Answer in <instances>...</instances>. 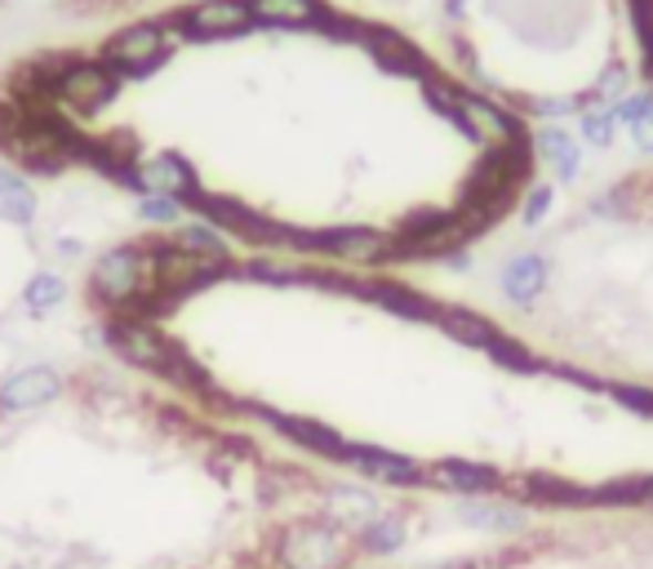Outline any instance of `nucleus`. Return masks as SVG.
Instances as JSON below:
<instances>
[{
    "label": "nucleus",
    "instance_id": "nucleus-1",
    "mask_svg": "<svg viewBox=\"0 0 653 569\" xmlns=\"http://www.w3.org/2000/svg\"><path fill=\"white\" fill-rule=\"evenodd\" d=\"M284 569H339L348 560V534L334 520H307L280 538Z\"/></svg>",
    "mask_w": 653,
    "mask_h": 569
},
{
    "label": "nucleus",
    "instance_id": "nucleus-2",
    "mask_svg": "<svg viewBox=\"0 0 653 569\" xmlns=\"http://www.w3.org/2000/svg\"><path fill=\"white\" fill-rule=\"evenodd\" d=\"M227 262H214V258H200V254H191V249H183L178 240L174 245H160L156 254H152V271H156V284L174 299V294H187V290H196V284H205V280H214V271H222Z\"/></svg>",
    "mask_w": 653,
    "mask_h": 569
},
{
    "label": "nucleus",
    "instance_id": "nucleus-3",
    "mask_svg": "<svg viewBox=\"0 0 653 569\" xmlns=\"http://www.w3.org/2000/svg\"><path fill=\"white\" fill-rule=\"evenodd\" d=\"M50 94L72 112H94L116 94V76L99 63H68L59 72V81L50 85Z\"/></svg>",
    "mask_w": 653,
    "mask_h": 569
},
{
    "label": "nucleus",
    "instance_id": "nucleus-4",
    "mask_svg": "<svg viewBox=\"0 0 653 569\" xmlns=\"http://www.w3.org/2000/svg\"><path fill=\"white\" fill-rule=\"evenodd\" d=\"M112 348L125 356V361H134L138 370H152V374H174V365H178V352L183 348H174V343H165L152 325H138V321H121V325H112Z\"/></svg>",
    "mask_w": 653,
    "mask_h": 569
},
{
    "label": "nucleus",
    "instance_id": "nucleus-5",
    "mask_svg": "<svg viewBox=\"0 0 653 569\" xmlns=\"http://www.w3.org/2000/svg\"><path fill=\"white\" fill-rule=\"evenodd\" d=\"M343 458H348L365 480H379V485H418V480H427V467H418L414 458L392 454V449H361V445H348Z\"/></svg>",
    "mask_w": 653,
    "mask_h": 569
},
{
    "label": "nucleus",
    "instance_id": "nucleus-6",
    "mask_svg": "<svg viewBox=\"0 0 653 569\" xmlns=\"http://www.w3.org/2000/svg\"><path fill=\"white\" fill-rule=\"evenodd\" d=\"M169 45H174V37H165V28H156V23H138V28H125L121 37H112L107 59L121 63V68H129V72H147Z\"/></svg>",
    "mask_w": 653,
    "mask_h": 569
},
{
    "label": "nucleus",
    "instance_id": "nucleus-7",
    "mask_svg": "<svg viewBox=\"0 0 653 569\" xmlns=\"http://www.w3.org/2000/svg\"><path fill=\"white\" fill-rule=\"evenodd\" d=\"M59 392H63V379H59V370L32 365V370H19L14 379H6V387H0V410L23 414V410H37V405L54 401Z\"/></svg>",
    "mask_w": 653,
    "mask_h": 569
},
{
    "label": "nucleus",
    "instance_id": "nucleus-8",
    "mask_svg": "<svg viewBox=\"0 0 653 569\" xmlns=\"http://www.w3.org/2000/svg\"><path fill=\"white\" fill-rule=\"evenodd\" d=\"M427 480H432L436 489L471 494V498L494 494V489L502 485V476H498L494 467H485V463H467V458H440V463H432V467H427Z\"/></svg>",
    "mask_w": 653,
    "mask_h": 569
},
{
    "label": "nucleus",
    "instance_id": "nucleus-9",
    "mask_svg": "<svg viewBox=\"0 0 653 569\" xmlns=\"http://www.w3.org/2000/svg\"><path fill=\"white\" fill-rule=\"evenodd\" d=\"M187 28L196 37H236L249 28V6L245 0H205L187 14Z\"/></svg>",
    "mask_w": 653,
    "mask_h": 569
},
{
    "label": "nucleus",
    "instance_id": "nucleus-10",
    "mask_svg": "<svg viewBox=\"0 0 653 569\" xmlns=\"http://www.w3.org/2000/svg\"><path fill=\"white\" fill-rule=\"evenodd\" d=\"M258 414L271 423V427H280L289 441H298V445H307V449H315V454H334V458H343V436L334 432V427H324V423H315V418H284V414H276V410H267V405H258Z\"/></svg>",
    "mask_w": 653,
    "mask_h": 569
},
{
    "label": "nucleus",
    "instance_id": "nucleus-11",
    "mask_svg": "<svg viewBox=\"0 0 653 569\" xmlns=\"http://www.w3.org/2000/svg\"><path fill=\"white\" fill-rule=\"evenodd\" d=\"M134 183L147 187L152 196H191V192H196V174H191L183 161H174V156H152V161H143L138 174H134Z\"/></svg>",
    "mask_w": 653,
    "mask_h": 569
},
{
    "label": "nucleus",
    "instance_id": "nucleus-12",
    "mask_svg": "<svg viewBox=\"0 0 653 569\" xmlns=\"http://www.w3.org/2000/svg\"><path fill=\"white\" fill-rule=\"evenodd\" d=\"M320 249H334L352 262H379V258L396 254V240H383L379 231H365V227H343V231H324Z\"/></svg>",
    "mask_w": 653,
    "mask_h": 569
},
{
    "label": "nucleus",
    "instance_id": "nucleus-13",
    "mask_svg": "<svg viewBox=\"0 0 653 569\" xmlns=\"http://www.w3.org/2000/svg\"><path fill=\"white\" fill-rule=\"evenodd\" d=\"M476 138H485V143H511L516 134H511V121H507V112H498L489 99H476V94H463V103H458V112H454Z\"/></svg>",
    "mask_w": 653,
    "mask_h": 569
},
{
    "label": "nucleus",
    "instance_id": "nucleus-14",
    "mask_svg": "<svg viewBox=\"0 0 653 569\" xmlns=\"http://www.w3.org/2000/svg\"><path fill=\"white\" fill-rule=\"evenodd\" d=\"M449 339H458V343H467V348H498L502 339H498V330L480 317V312H467V308H436V317H432Z\"/></svg>",
    "mask_w": 653,
    "mask_h": 569
},
{
    "label": "nucleus",
    "instance_id": "nucleus-15",
    "mask_svg": "<svg viewBox=\"0 0 653 569\" xmlns=\"http://www.w3.org/2000/svg\"><path fill=\"white\" fill-rule=\"evenodd\" d=\"M542 280H547V262L538 254H516L507 267H502V290L507 299L516 303H533V294L542 290Z\"/></svg>",
    "mask_w": 653,
    "mask_h": 569
},
{
    "label": "nucleus",
    "instance_id": "nucleus-16",
    "mask_svg": "<svg viewBox=\"0 0 653 569\" xmlns=\"http://www.w3.org/2000/svg\"><path fill=\"white\" fill-rule=\"evenodd\" d=\"M245 6H249V19H258V23H284V28L315 23L324 14L320 0H245Z\"/></svg>",
    "mask_w": 653,
    "mask_h": 569
},
{
    "label": "nucleus",
    "instance_id": "nucleus-17",
    "mask_svg": "<svg viewBox=\"0 0 653 569\" xmlns=\"http://www.w3.org/2000/svg\"><path fill=\"white\" fill-rule=\"evenodd\" d=\"M0 214L14 218V223H32L37 218V192L10 165H0Z\"/></svg>",
    "mask_w": 653,
    "mask_h": 569
},
{
    "label": "nucleus",
    "instance_id": "nucleus-18",
    "mask_svg": "<svg viewBox=\"0 0 653 569\" xmlns=\"http://www.w3.org/2000/svg\"><path fill=\"white\" fill-rule=\"evenodd\" d=\"M538 147H542V156L556 165V174H560V178H573V174H578L582 152H578V143H573L564 130H556V125H551V130H542V134H538Z\"/></svg>",
    "mask_w": 653,
    "mask_h": 569
},
{
    "label": "nucleus",
    "instance_id": "nucleus-19",
    "mask_svg": "<svg viewBox=\"0 0 653 569\" xmlns=\"http://www.w3.org/2000/svg\"><path fill=\"white\" fill-rule=\"evenodd\" d=\"M365 45L374 50V59L383 68H405V72H423L418 68V54L410 50V41H401L396 32H365Z\"/></svg>",
    "mask_w": 653,
    "mask_h": 569
},
{
    "label": "nucleus",
    "instance_id": "nucleus-20",
    "mask_svg": "<svg viewBox=\"0 0 653 569\" xmlns=\"http://www.w3.org/2000/svg\"><path fill=\"white\" fill-rule=\"evenodd\" d=\"M330 511H334V525H343V520L365 525V520L379 516V503H374L365 489H334V494H330Z\"/></svg>",
    "mask_w": 653,
    "mask_h": 569
},
{
    "label": "nucleus",
    "instance_id": "nucleus-21",
    "mask_svg": "<svg viewBox=\"0 0 653 569\" xmlns=\"http://www.w3.org/2000/svg\"><path fill=\"white\" fill-rule=\"evenodd\" d=\"M401 542H405V525H401L396 516H374V520H365V529H361V547L374 551V556H387V551H396Z\"/></svg>",
    "mask_w": 653,
    "mask_h": 569
},
{
    "label": "nucleus",
    "instance_id": "nucleus-22",
    "mask_svg": "<svg viewBox=\"0 0 653 569\" xmlns=\"http://www.w3.org/2000/svg\"><path fill=\"white\" fill-rule=\"evenodd\" d=\"M178 245H183V249H191V254H200V258L227 262V240H222L214 227H205V223H191V227H183Z\"/></svg>",
    "mask_w": 653,
    "mask_h": 569
},
{
    "label": "nucleus",
    "instance_id": "nucleus-23",
    "mask_svg": "<svg viewBox=\"0 0 653 569\" xmlns=\"http://www.w3.org/2000/svg\"><path fill=\"white\" fill-rule=\"evenodd\" d=\"M463 520L471 525H485V529H520V511L516 507H498V503H467L463 507Z\"/></svg>",
    "mask_w": 653,
    "mask_h": 569
},
{
    "label": "nucleus",
    "instance_id": "nucleus-24",
    "mask_svg": "<svg viewBox=\"0 0 653 569\" xmlns=\"http://www.w3.org/2000/svg\"><path fill=\"white\" fill-rule=\"evenodd\" d=\"M63 299H68V284H63V276H54V271H41V276H32V284H28V308H32V312L59 308Z\"/></svg>",
    "mask_w": 653,
    "mask_h": 569
},
{
    "label": "nucleus",
    "instance_id": "nucleus-25",
    "mask_svg": "<svg viewBox=\"0 0 653 569\" xmlns=\"http://www.w3.org/2000/svg\"><path fill=\"white\" fill-rule=\"evenodd\" d=\"M613 130H618L613 107H604V112H587V116H582V138L595 143V147H604V143L613 138Z\"/></svg>",
    "mask_w": 653,
    "mask_h": 569
},
{
    "label": "nucleus",
    "instance_id": "nucleus-26",
    "mask_svg": "<svg viewBox=\"0 0 653 569\" xmlns=\"http://www.w3.org/2000/svg\"><path fill=\"white\" fill-rule=\"evenodd\" d=\"M644 116H653V99L649 94H631V99H622L618 107H613V121L622 125H635V121H644Z\"/></svg>",
    "mask_w": 653,
    "mask_h": 569
},
{
    "label": "nucleus",
    "instance_id": "nucleus-27",
    "mask_svg": "<svg viewBox=\"0 0 653 569\" xmlns=\"http://www.w3.org/2000/svg\"><path fill=\"white\" fill-rule=\"evenodd\" d=\"M143 218H152V223H178L174 196H147V200H143Z\"/></svg>",
    "mask_w": 653,
    "mask_h": 569
},
{
    "label": "nucleus",
    "instance_id": "nucleus-28",
    "mask_svg": "<svg viewBox=\"0 0 653 569\" xmlns=\"http://www.w3.org/2000/svg\"><path fill=\"white\" fill-rule=\"evenodd\" d=\"M626 90V72L622 68H609L604 76H600V85H595V99H618Z\"/></svg>",
    "mask_w": 653,
    "mask_h": 569
},
{
    "label": "nucleus",
    "instance_id": "nucleus-29",
    "mask_svg": "<svg viewBox=\"0 0 653 569\" xmlns=\"http://www.w3.org/2000/svg\"><path fill=\"white\" fill-rule=\"evenodd\" d=\"M547 205H551V187H538V192L529 196V209H525V218H529V223H538V218L547 214Z\"/></svg>",
    "mask_w": 653,
    "mask_h": 569
},
{
    "label": "nucleus",
    "instance_id": "nucleus-30",
    "mask_svg": "<svg viewBox=\"0 0 653 569\" xmlns=\"http://www.w3.org/2000/svg\"><path fill=\"white\" fill-rule=\"evenodd\" d=\"M533 112H542V116H569L573 103H564V99H547V103H533Z\"/></svg>",
    "mask_w": 653,
    "mask_h": 569
},
{
    "label": "nucleus",
    "instance_id": "nucleus-31",
    "mask_svg": "<svg viewBox=\"0 0 653 569\" xmlns=\"http://www.w3.org/2000/svg\"><path fill=\"white\" fill-rule=\"evenodd\" d=\"M631 130H635V143H640V147H649V152H653V116H644V121H635V125H631Z\"/></svg>",
    "mask_w": 653,
    "mask_h": 569
},
{
    "label": "nucleus",
    "instance_id": "nucleus-32",
    "mask_svg": "<svg viewBox=\"0 0 653 569\" xmlns=\"http://www.w3.org/2000/svg\"><path fill=\"white\" fill-rule=\"evenodd\" d=\"M644 503H653V476H644Z\"/></svg>",
    "mask_w": 653,
    "mask_h": 569
}]
</instances>
